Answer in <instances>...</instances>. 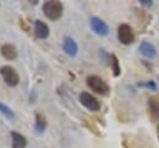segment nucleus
Wrapping results in <instances>:
<instances>
[{
    "label": "nucleus",
    "instance_id": "nucleus-1",
    "mask_svg": "<svg viewBox=\"0 0 159 148\" xmlns=\"http://www.w3.org/2000/svg\"><path fill=\"white\" fill-rule=\"evenodd\" d=\"M42 11L47 19H50L52 21L58 20L63 14V4L57 0L45 1L42 4Z\"/></svg>",
    "mask_w": 159,
    "mask_h": 148
},
{
    "label": "nucleus",
    "instance_id": "nucleus-2",
    "mask_svg": "<svg viewBox=\"0 0 159 148\" xmlns=\"http://www.w3.org/2000/svg\"><path fill=\"white\" fill-rule=\"evenodd\" d=\"M86 83L91 88V91H93L94 93L101 95V96H107L111 91L108 83L103 78H101L99 76H96V75L88 76L86 78Z\"/></svg>",
    "mask_w": 159,
    "mask_h": 148
},
{
    "label": "nucleus",
    "instance_id": "nucleus-3",
    "mask_svg": "<svg viewBox=\"0 0 159 148\" xmlns=\"http://www.w3.org/2000/svg\"><path fill=\"white\" fill-rule=\"evenodd\" d=\"M0 76L2 77L4 82L10 87H15L20 82V76H19L17 71L14 67L7 66V65L0 67Z\"/></svg>",
    "mask_w": 159,
    "mask_h": 148
},
{
    "label": "nucleus",
    "instance_id": "nucleus-4",
    "mask_svg": "<svg viewBox=\"0 0 159 148\" xmlns=\"http://www.w3.org/2000/svg\"><path fill=\"white\" fill-rule=\"evenodd\" d=\"M118 41L123 45H130L134 41V31L128 24H120L117 30Z\"/></svg>",
    "mask_w": 159,
    "mask_h": 148
},
{
    "label": "nucleus",
    "instance_id": "nucleus-5",
    "mask_svg": "<svg viewBox=\"0 0 159 148\" xmlns=\"http://www.w3.org/2000/svg\"><path fill=\"white\" fill-rule=\"evenodd\" d=\"M80 102L91 112H97L101 108L99 101L91 93L88 92H81L80 93Z\"/></svg>",
    "mask_w": 159,
    "mask_h": 148
},
{
    "label": "nucleus",
    "instance_id": "nucleus-6",
    "mask_svg": "<svg viewBox=\"0 0 159 148\" xmlns=\"http://www.w3.org/2000/svg\"><path fill=\"white\" fill-rule=\"evenodd\" d=\"M89 26L99 36H107L109 34V27L106 24V21H103L102 19H99L97 16H92L89 19Z\"/></svg>",
    "mask_w": 159,
    "mask_h": 148
},
{
    "label": "nucleus",
    "instance_id": "nucleus-7",
    "mask_svg": "<svg viewBox=\"0 0 159 148\" xmlns=\"http://www.w3.org/2000/svg\"><path fill=\"white\" fill-rule=\"evenodd\" d=\"M62 49L63 51L70 56V57H76L77 53H78V45L77 42L70 37V36H66L63 39V42H62Z\"/></svg>",
    "mask_w": 159,
    "mask_h": 148
},
{
    "label": "nucleus",
    "instance_id": "nucleus-8",
    "mask_svg": "<svg viewBox=\"0 0 159 148\" xmlns=\"http://www.w3.org/2000/svg\"><path fill=\"white\" fill-rule=\"evenodd\" d=\"M139 52L149 60H154L157 57V49L153 44H150L149 41H142L139 45Z\"/></svg>",
    "mask_w": 159,
    "mask_h": 148
},
{
    "label": "nucleus",
    "instance_id": "nucleus-9",
    "mask_svg": "<svg viewBox=\"0 0 159 148\" xmlns=\"http://www.w3.org/2000/svg\"><path fill=\"white\" fill-rule=\"evenodd\" d=\"M34 34L39 39H47L50 36V29L43 21L35 20V22H34Z\"/></svg>",
    "mask_w": 159,
    "mask_h": 148
},
{
    "label": "nucleus",
    "instance_id": "nucleus-10",
    "mask_svg": "<svg viewBox=\"0 0 159 148\" xmlns=\"http://www.w3.org/2000/svg\"><path fill=\"white\" fill-rule=\"evenodd\" d=\"M10 136H11V148H26L27 141L25 136H22L16 131H11Z\"/></svg>",
    "mask_w": 159,
    "mask_h": 148
},
{
    "label": "nucleus",
    "instance_id": "nucleus-11",
    "mask_svg": "<svg viewBox=\"0 0 159 148\" xmlns=\"http://www.w3.org/2000/svg\"><path fill=\"white\" fill-rule=\"evenodd\" d=\"M0 53L6 60H15L16 56H17V51H16L15 46L11 45V44H4V45H1Z\"/></svg>",
    "mask_w": 159,
    "mask_h": 148
},
{
    "label": "nucleus",
    "instance_id": "nucleus-12",
    "mask_svg": "<svg viewBox=\"0 0 159 148\" xmlns=\"http://www.w3.org/2000/svg\"><path fill=\"white\" fill-rule=\"evenodd\" d=\"M46 127H47V121H46L45 116H43L42 113L36 112V113H35V123H34V129H35V132L39 133V134H41V133L45 132Z\"/></svg>",
    "mask_w": 159,
    "mask_h": 148
},
{
    "label": "nucleus",
    "instance_id": "nucleus-13",
    "mask_svg": "<svg viewBox=\"0 0 159 148\" xmlns=\"http://www.w3.org/2000/svg\"><path fill=\"white\" fill-rule=\"evenodd\" d=\"M148 109L149 116L154 122H159V101L155 98L148 99Z\"/></svg>",
    "mask_w": 159,
    "mask_h": 148
},
{
    "label": "nucleus",
    "instance_id": "nucleus-14",
    "mask_svg": "<svg viewBox=\"0 0 159 148\" xmlns=\"http://www.w3.org/2000/svg\"><path fill=\"white\" fill-rule=\"evenodd\" d=\"M109 65H111V68L113 71V76L118 77L120 75V65H119V61L114 53L109 55Z\"/></svg>",
    "mask_w": 159,
    "mask_h": 148
},
{
    "label": "nucleus",
    "instance_id": "nucleus-15",
    "mask_svg": "<svg viewBox=\"0 0 159 148\" xmlns=\"http://www.w3.org/2000/svg\"><path fill=\"white\" fill-rule=\"evenodd\" d=\"M0 113H1L2 116H5L7 119H14V118H15V113H14V111H12L7 104L2 103L1 101H0Z\"/></svg>",
    "mask_w": 159,
    "mask_h": 148
},
{
    "label": "nucleus",
    "instance_id": "nucleus-16",
    "mask_svg": "<svg viewBox=\"0 0 159 148\" xmlns=\"http://www.w3.org/2000/svg\"><path fill=\"white\" fill-rule=\"evenodd\" d=\"M138 86H139V87H145V88H148V90H150V91H157V90H158V86H157V83H155L154 81L139 82Z\"/></svg>",
    "mask_w": 159,
    "mask_h": 148
},
{
    "label": "nucleus",
    "instance_id": "nucleus-17",
    "mask_svg": "<svg viewBox=\"0 0 159 148\" xmlns=\"http://www.w3.org/2000/svg\"><path fill=\"white\" fill-rule=\"evenodd\" d=\"M140 4L142 5H145V6H152L153 5V1L152 0H140Z\"/></svg>",
    "mask_w": 159,
    "mask_h": 148
},
{
    "label": "nucleus",
    "instance_id": "nucleus-18",
    "mask_svg": "<svg viewBox=\"0 0 159 148\" xmlns=\"http://www.w3.org/2000/svg\"><path fill=\"white\" fill-rule=\"evenodd\" d=\"M158 137H159V123H158Z\"/></svg>",
    "mask_w": 159,
    "mask_h": 148
}]
</instances>
